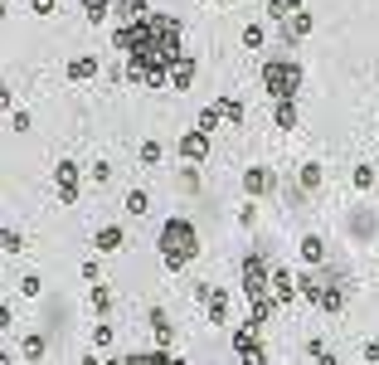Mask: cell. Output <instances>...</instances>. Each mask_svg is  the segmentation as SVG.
Segmentation results:
<instances>
[{
  "instance_id": "obj_13",
  "label": "cell",
  "mask_w": 379,
  "mask_h": 365,
  "mask_svg": "<svg viewBox=\"0 0 379 365\" xmlns=\"http://www.w3.org/2000/svg\"><path fill=\"white\" fill-rule=\"evenodd\" d=\"M97 54H78V59H69V83H88V78H97Z\"/></svg>"
},
{
  "instance_id": "obj_22",
  "label": "cell",
  "mask_w": 379,
  "mask_h": 365,
  "mask_svg": "<svg viewBox=\"0 0 379 365\" xmlns=\"http://www.w3.org/2000/svg\"><path fill=\"white\" fill-rule=\"evenodd\" d=\"M262 44H267L262 20H248V25H243V49H262Z\"/></svg>"
},
{
  "instance_id": "obj_17",
  "label": "cell",
  "mask_w": 379,
  "mask_h": 365,
  "mask_svg": "<svg viewBox=\"0 0 379 365\" xmlns=\"http://www.w3.org/2000/svg\"><path fill=\"white\" fill-rule=\"evenodd\" d=\"M302 258H306V268H321V263H326V239H321V234H302Z\"/></svg>"
},
{
  "instance_id": "obj_35",
  "label": "cell",
  "mask_w": 379,
  "mask_h": 365,
  "mask_svg": "<svg viewBox=\"0 0 379 365\" xmlns=\"http://www.w3.org/2000/svg\"><path fill=\"white\" fill-rule=\"evenodd\" d=\"M83 283H102V268H97V258H88V263H83Z\"/></svg>"
},
{
  "instance_id": "obj_38",
  "label": "cell",
  "mask_w": 379,
  "mask_h": 365,
  "mask_svg": "<svg viewBox=\"0 0 379 365\" xmlns=\"http://www.w3.org/2000/svg\"><path fill=\"white\" fill-rule=\"evenodd\" d=\"M316 365H341V360H336L331 351H321V355H316Z\"/></svg>"
},
{
  "instance_id": "obj_4",
  "label": "cell",
  "mask_w": 379,
  "mask_h": 365,
  "mask_svg": "<svg viewBox=\"0 0 379 365\" xmlns=\"http://www.w3.org/2000/svg\"><path fill=\"white\" fill-rule=\"evenodd\" d=\"M302 59H262V93H273V97H297L302 93Z\"/></svg>"
},
{
  "instance_id": "obj_3",
  "label": "cell",
  "mask_w": 379,
  "mask_h": 365,
  "mask_svg": "<svg viewBox=\"0 0 379 365\" xmlns=\"http://www.w3.org/2000/svg\"><path fill=\"white\" fill-rule=\"evenodd\" d=\"M239 278H243V292H248V307L253 317H273V263H267L262 253H243L239 263Z\"/></svg>"
},
{
  "instance_id": "obj_15",
  "label": "cell",
  "mask_w": 379,
  "mask_h": 365,
  "mask_svg": "<svg viewBox=\"0 0 379 365\" xmlns=\"http://www.w3.org/2000/svg\"><path fill=\"white\" fill-rule=\"evenodd\" d=\"M204 311H209V327H224V322H229V292L214 287L209 302H204Z\"/></svg>"
},
{
  "instance_id": "obj_36",
  "label": "cell",
  "mask_w": 379,
  "mask_h": 365,
  "mask_svg": "<svg viewBox=\"0 0 379 365\" xmlns=\"http://www.w3.org/2000/svg\"><path fill=\"white\" fill-rule=\"evenodd\" d=\"M29 10L34 15H53V10H59V0H29Z\"/></svg>"
},
{
  "instance_id": "obj_33",
  "label": "cell",
  "mask_w": 379,
  "mask_h": 365,
  "mask_svg": "<svg viewBox=\"0 0 379 365\" xmlns=\"http://www.w3.org/2000/svg\"><path fill=\"white\" fill-rule=\"evenodd\" d=\"M239 224H243V229H253V224H258V204H253V200L239 210Z\"/></svg>"
},
{
  "instance_id": "obj_25",
  "label": "cell",
  "mask_w": 379,
  "mask_h": 365,
  "mask_svg": "<svg viewBox=\"0 0 379 365\" xmlns=\"http://www.w3.org/2000/svg\"><path fill=\"white\" fill-rule=\"evenodd\" d=\"M302 5H306V0H267V15H273V20L282 25V20H287L292 10H302Z\"/></svg>"
},
{
  "instance_id": "obj_9",
  "label": "cell",
  "mask_w": 379,
  "mask_h": 365,
  "mask_svg": "<svg viewBox=\"0 0 379 365\" xmlns=\"http://www.w3.org/2000/svg\"><path fill=\"white\" fill-rule=\"evenodd\" d=\"M302 297V287H297V278L287 273V268H273V302H282V307H292Z\"/></svg>"
},
{
  "instance_id": "obj_19",
  "label": "cell",
  "mask_w": 379,
  "mask_h": 365,
  "mask_svg": "<svg viewBox=\"0 0 379 365\" xmlns=\"http://www.w3.org/2000/svg\"><path fill=\"white\" fill-rule=\"evenodd\" d=\"M78 5H83V20L88 25H107V15L117 10V0H78Z\"/></svg>"
},
{
  "instance_id": "obj_16",
  "label": "cell",
  "mask_w": 379,
  "mask_h": 365,
  "mask_svg": "<svg viewBox=\"0 0 379 365\" xmlns=\"http://www.w3.org/2000/svg\"><path fill=\"white\" fill-rule=\"evenodd\" d=\"M273 117H278V127H282V132H297V127H302V113H297V97H278V108H273Z\"/></svg>"
},
{
  "instance_id": "obj_10",
  "label": "cell",
  "mask_w": 379,
  "mask_h": 365,
  "mask_svg": "<svg viewBox=\"0 0 379 365\" xmlns=\"http://www.w3.org/2000/svg\"><path fill=\"white\" fill-rule=\"evenodd\" d=\"M122 244H127V229H122V224H102V229L93 234V248H97V253H117Z\"/></svg>"
},
{
  "instance_id": "obj_29",
  "label": "cell",
  "mask_w": 379,
  "mask_h": 365,
  "mask_svg": "<svg viewBox=\"0 0 379 365\" xmlns=\"http://www.w3.org/2000/svg\"><path fill=\"white\" fill-rule=\"evenodd\" d=\"M160 156H166V146H160V141H141V166H156Z\"/></svg>"
},
{
  "instance_id": "obj_32",
  "label": "cell",
  "mask_w": 379,
  "mask_h": 365,
  "mask_svg": "<svg viewBox=\"0 0 379 365\" xmlns=\"http://www.w3.org/2000/svg\"><path fill=\"white\" fill-rule=\"evenodd\" d=\"M0 244H5V248H0V253H10V258H15V253L25 248V239H20V229H5V239H0Z\"/></svg>"
},
{
  "instance_id": "obj_8",
  "label": "cell",
  "mask_w": 379,
  "mask_h": 365,
  "mask_svg": "<svg viewBox=\"0 0 379 365\" xmlns=\"http://www.w3.org/2000/svg\"><path fill=\"white\" fill-rule=\"evenodd\" d=\"M107 365H185V360H175L166 346H156V351H132V355H117V360H107Z\"/></svg>"
},
{
  "instance_id": "obj_27",
  "label": "cell",
  "mask_w": 379,
  "mask_h": 365,
  "mask_svg": "<svg viewBox=\"0 0 379 365\" xmlns=\"http://www.w3.org/2000/svg\"><path fill=\"white\" fill-rule=\"evenodd\" d=\"M350 180H355V190H374V166H369V161H360V166L350 171Z\"/></svg>"
},
{
  "instance_id": "obj_37",
  "label": "cell",
  "mask_w": 379,
  "mask_h": 365,
  "mask_svg": "<svg viewBox=\"0 0 379 365\" xmlns=\"http://www.w3.org/2000/svg\"><path fill=\"white\" fill-rule=\"evenodd\" d=\"M360 355H365V365H379V341H365Z\"/></svg>"
},
{
  "instance_id": "obj_28",
  "label": "cell",
  "mask_w": 379,
  "mask_h": 365,
  "mask_svg": "<svg viewBox=\"0 0 379 365\" xmlns=\"http://www.w3.org/2000/svg\"><path fill=\"white\" fill-rule=\"evenodd\" d=\"M297 180H302V190H316V185H321V166H316V161H306V166L297 171Z\"/></svg>"
},
{
  "instance_id": "obj_12",
  "label": "cell",
  "mask_w": 379,
  "mask_h": 365,
  "mask_svg": "<svg viewBox=\"0 0 379 365\" xmlns=\"http://www.w3.org/2000/svg\"><path fill=\"white\" fill-rule=\"evenodd\" d=\"M306 34H311V15H306V5H302V10H292V15L282 20V39L297 44V39H306Z\"/></svg>"
},
{
  "instance_id": "obj_6",
  "label": "cell",
  "mask_w": 379,
  "mask_h": 365,
  "mask_svg": "<svg viewBox=\"0 0 379 365\" xmlns=\"http://www.w3.org/2000/svg\"><path fill=\"white\" fill-rule=\"evenodd\" d=\"M78 190H83V166L73 161V156H64V161L53 166V195H59L64 204H73Z\"/></svg>"
},
{
  "instance_id": "obj_23",
  "label": "cell",
  "mask_w": 379,
  "mask_h": 365,
  "mask_svg": "<svg viewBox=\"0 0 379 365\" xmlns=\"http://www.w3.org/2000/svg\"><path fill=\"white\" fill-rule=\"evenodd\" d=\"M219 113H224L229 127H243V102L239 97H219Z\"/></svg>"
},
{
  "instance_id": "obj_2",
  "label": "cell",
  "mask_w": 379,
  "mask_h": 365,
  "mask_svg": "<svg viewBox=\"0 0 379 365\" xmlns=\"http://www.w3.org/2000/svg\"><path fill=\"white\" fill-rule=\"evenodd\" d=\"M156 248H160V263H166V273H185L195 258H199V229H195L185 215H175V220L160 224Z\"/></svg>"
},
{
  "instance_id": "obj_42",
  "label": "cell",
  "mask_w": 379,
  "mask_h": 365,
  "mask_svg": "<svg viewBox=\"0 0 379 365\" xmlns=\"http://www.w3.org/2000/svg\"><path fill=\"white\" fill-rule=\"evenodd\" d=\"M374 132H379V127H374Z\"/></svg>"
},
{
  "instance_id": "obj_7",
  "label": "cell",
  "mask_w": 379,
  "mask_h": 365,
  "mask_svg": "<svg viewBox=\"0 0 379 365\" xmlns=\"http://www.w3.org/2000/svg\"><path fill=\"white\" fill-rule=\"evenodd\" d=\"M175 151H180V161H185V166H199L204 156H209V132H204V127L185 132V137L175 141Z\"/></svg>"
},
{
  "instance_id": "obj_26",
  "label": "cell",
  "mask_w": 379,
  "mask_h": 365,
  "mask_svg": "<svg viewBox=\"0 0 379 365\" xmlns=\"http://www.w3.org/2000/svg\"><path fill=\"white\" fill-rule=\"evenodd\" d=\"M219 122H224V113H219V102H209V108L199 113V127H204V132L214 137V132H219Z\"/></svg>"
},
{
  "instance_id": "obj_34",
  "label": "cell",
  "mask_w": 379,
  "mask_h": 365,
  "mask_svg": "<svg viewBox=\"0 0 379 365\" xmlns=\"http://www.w3.org/2000/svg\"><path fill=\"white\" fill-rule=\"evenodd\" d=\"M88 176H93V180H97V185H107V180H112V166H107V161H97V166H93V171H88Z\"/></svg>"
},
{
  "instance_id": "obj_39",
  "label": "cell",
  "mask_w": 379,
  "mask_h": 365,
  "mask_svg": "<svg viewBox=\"0 0 379 365\" xmlns=\"http://www.w3.org/2000/svg\"><path fill=\"white\" fill-rule=\"evenodd\" d=\"M78 365H102V360H97V355H93V351H88V355H83V360H78Z\"/></svg>"
},
{
  "instance_id": "obj_41",
  "label": "cell",
  "mask_w": 379,
  "mask_h": 365,
  "mask_svg": "<svg viewBox=\"0 0 379 365\" xmlns=\"http://www.w3.org/2000/svg\"><path fill=\"white\" fill-rule=\"evenodd\" d=\"M374 258H379V248H374Z\"/></svg>"
},
{
  "instance_id": "obj_11",
  "label": "cell",
  "mask_w": 379,
  "mask_h": 365,
  "mask_svg": "<svg viewBox=\"0 0 379 365\" xmlns=\"http://www.w3.org/2000/svg\"><path fill=\"white\" fill-rule=\"evenodd\" d=\"M243 190H248V200L267 195V190H273V171H267V166H248L243 171Z\"/></svg>"
},
{
  "instance_id": "obj_5",
  "label": "cell",
  "mask_w": 379,
  "mask_h": 365,
  "mask_svg": "<svg viewBox=\"0 0 379 365\" xmlns=\"http://www.w3.org/2000/svg\"><path fill=\"white\" fill-rule=\"evenodd\" d=\"M262 317H253L248 311V322L234 331V351H239V365H267V351H262Z\"/></svg>"
},
{
  "instance_id": "obj_14",
  "label": "cell",
  "mask_w": 379,
  "mask_h": 365,
  "mask_svg": "<svg viewBox=\"0 0 379 365\" xmlns=\"http://www.w3.org/2000/svg\"><path fill=\"white\" fill-rule=\"evenodd\" d=\"M195 73H199V64H195V54H185V59H180L175 69H171V88H175V93H190Z\"/></svg>"
},
{
  "instance_id": "obj_21",
  "label": "cell",
  "mask_w": 379,
  "mask_h": 365,
  "mask_svg": "<svg viewBox=\"0 0 379 365\" xmlns=\"http://www.w3.org/2000/svg\"><path fill=\"white\" fill-rule=\"evenodd\" d=\"M44 346H49V341H44L39 331H29V336L20 341V351H25V360H29V365H39V360H44Z\"/></svg>"
},
{
  "instance_id": "obj_24",
  "label": "cell",
  "mask_w": 379,
  "mask_h": 365,
  "mask_svg": "<svg viewBox=\"0 0 379 365\" xmlns=\"http://www.w3.org/2000/svg\"><path fill=\"white\" fill-rule=\"evenodd\" d=\"M146 210H151V195H146V190H127V215L141 220Z\"/></svg>"
},
{
  "instance_id": "obj_40",
  "label": "cell",
  "mask_w": 379,
  "mask_h": 365,
  "mask_svg": "<svg viewBox=\"0 0 379 365\" xmlns=\"http://www.w3.org/2000/svg\"><path fill=\"white\" fill-rule=\"evenodd\" d=\"M0 365H10V360H0Z\"/></svg>"
},
{
  "instance_id": "obj_30",
  "label": "cell",
  "mask_w": 379,
  "mask_h": 365,
  "mask_svg": "<svg viewBox=\"0 0 379 365\" xmlns=\"http://www.w3.org/2000/svg\"><path fill=\"white\" fill-rule=\"evenodd\" d=\"M93 346H97V351H107V346H112V327H107V317L93 327Z\"/></svg>"
},
{
  "instance_id": "obj_31",
  "label": "cell",
  "mask_w": 379,
  "mask_h": 365,
  "mask_svg": "<svg viewBox=\"0 0 379 365\" xmlns=\"http://www.w3.org/2000/svg\"><path fill=\"white\" fill-rule=\"evenodd\" d=\"M20 292H25V297H39V292H44V278H39V273H25V278H20Z\"/></svg>"
},
{
  "instance_id": "obj_1",
  "label": "cell",
  "mask_w": 379,
  "mask_h": 365,
  "mask_svg": "<svg viewBox=\"0 0 379 365\" xmlns=\"http://www.w3.org/2000/svg\"><path fill=\"white\" fill-rule=\"evenodd\" d=\"M112 49L127 54V83L141 88H166L171 69L185 59V30L175 15H160V10H141L136 20L112 30Z\"/></svg>"
},
{
  "instance_id": "obj_20",
  "label": "cell",
  "mask_w": 379,
  "mask_h": 365,
  "mask_svg": "<svg viewBox=\"0 0 379 365\" xmlns=\"http://www.w3.org/2000/svg\"><path fill=\"white\" fill-rule=\"evenodd\" d=\"M88 307L97 311V317H112V292H107L102 283H93V292H88Z\"/></svg>"
},
{
  "instance_id": "obj_18",
  "label": "cell",
  "mask_w": 379,
  "mask_h": 365,
  "mask_svg": "<svg viewBox=\"0 0 379 365\" xmlns=\"http://www.w3.org/2000/svg\"><path fill=\"white\" fill-rule=\"evenodd\" d=\"M151 331H156V346H166V351H171L175 327H171V317H166V307H151Z\"/></svg>"
}]
</instances>
